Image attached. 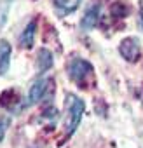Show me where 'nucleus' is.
I'll use <instances>...</instances> for the list:
<instances>
[{
  "label": "nucleus",
  "instance_id": "nucleus-9",
  "mask_svg": "<svg viewBox=\"0 0 143 148\" xmlns=\"http://www.w3.org/2000/svg\"><path fill=\"white\" fill-rule=\"evenodd\" d=\"M52 4L63 12V14H70V12H75L80 4H82V0H52Z\"/></svg>",
  "mask_w": 143,
  "mask_h": 148
},
{
  "label": "nucleus",
  "instance_id": "nucleus-7",
  "mask_svg": "<svg viewBox=\"0 0 143 148\" xmlns=\"http://www.w3.org/2000/svg\"><path fill=\"white\" fill-rule=\"evenodd\" d=\"M54 64V58H52V52L49 49H38L37 52V70L38 73L42 75V73H45L47 70H51Z\"/></svg>",
  "mask_w": 143,
  "mask_h": 148
},
{
  "label": "nucleus",
  "instance_id": "nucleus-6",
  "mask_svg": "<svg viewBox=\"0 0 143 148\" xmlns=\"http://www.w3.org/2000/svg\"><path fill=\"white\" fill-rule=\"evenodd\" d=\"M35 33H37V21L32 19V21L23 28V32H21V35H19V44H21V47H25V49L33 47Z\"/></svg>",
  "mask_w": 143,
  "mask_h": 148
},
{
  "label": "nucleus",
  "instance_id": "nucleus-2",
  "mask_svg": "<svg viewBox=\"0 0 143 148\" xmlns=\"http://www.w3.org/2000/svg\"><path fill=\"white\" fill-rule=\"evenodd\" d=\"M66 73L72 79V82L82 86L89 79V75L93 73V64L89 61L82 59V58H74V59H70V63L66 64Z\"/></svg>",
  "mask_w": 143,
  "mask_h": 148
},
{
  "label": "nucleus",
  "instance_id": "nucleus-4",
  "mask_svg": "<svg viewBox=\"0 0 143 148\" xmlns=\"http://www.w3.org/2000/svg\"><path fill=\"white\" fill-rule=\"evenodd\" d=\"M47 87H49V80H47V79H40V80L33 82V86H32L30 91H28V105L38 103V101L44 98Z\"/></svg>",
  "mask_w": 143,
  "mask_h": 148
},
{
  "label": "nucleus",
  "instance_id": "nucleus-1",
  "mask_svg": "<svg viewBox=\"0 0 143 148\" xmlns=\"http://www.w3.org/2000/svg\"><path fill=\"white\" fill-rule=\"evenodd\" d=\"M65 106H66V115H65L63 127H65V134L66 136H72V134L77 131V127H79V124L82 120V115H84V108L86 106H84V101L80 98L74 96V94H68Z\"/></svg>",
  "mask_w": 143,
  "mask_h": 148
},
{
  "label": "nucleus",
  "instance_id": "nucleus-3",
  "mask_svg": "<svg viewBox=\"0 0 143 148\" xmlns=\"http://www.w3.org/2000/svg\"><path fill=\"white\" fill-rule=\"evenodd\" d=\"M119 52H120V56L126 59V61H129V63H134V61H138V58H140V42H138V38H134V37H126V38H122L120 40V44H119Z\"/></svg>",
  "mask_w": 143,
  "mask_h": 148
},
{
  "label": "nucleus",
  "instance_id": "nucleus-5",
  "mask_svg": "<svg viewBox=\"0 0 143 148\" xmlns=\"http://www.w3.org/2000/svg\"><path fill=\"white\" fill-rule=\"evenodd\" d=\"M98 21H100V5H98V4H93V5L84 12L82 19H80V26H82L84 30H93V28H96Z\"/></svg>",
  "mask_w": 143,
  "mask_h": 148
},
{
  "label": "nucleus",
  "instance_id": "nucleus-10",
  "mask_svg": "<svg viewBox=\"0 0 143 148\" xmlns=\"http://www.w3.org/2000/svg\"><path fill=\"white\" fill-rule=\"evenodd\" d=\"M4 136H6V127H4L2 124H0V143L4 141Z\"/></svg>",
  "mask_w": 143,
  "mask_h": 148
},
{
  "label": "nucleus",
  "instance_id": "nucleus-8",
  "mask_svg": "<svg viewBox=\"0 0 143 148\" xmlns=\"http://www.w3.org/2000/svg\"><path fill=\"white\" fill-rule=\"evenodd\" d=\"M11 44L7 40H0V75L7 73L11 66Z\"/></svg>",
  "mask_w": 143,
  "mask_h": 148
}]
</instances>
